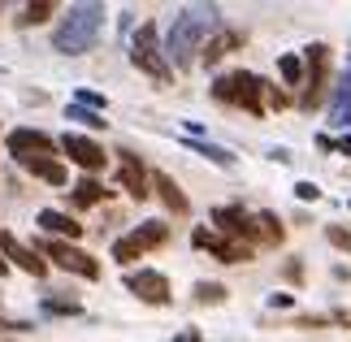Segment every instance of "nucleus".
Segmentation results:
<instances>
[{
	"label": "nucleus",
	"instance_id": "17",
	"mask_svg": "<svg viewBox=\"0 0 351 342\" xmlns=\"http://www.w3.org/2000/svg\"><path fill=\"white\" fill-rule=\"evenodd\" d=\"M152 186H156V195H160V204H165V208L173 212V217H186V212H191V199H186L182 195V186L178 182H173V178L169 173H152Z\"/></svg>",
	"mask_w": 351,
	"mask_h": 342
},
{
	"label": "nucleus",
	"instance_id": "4",
	"mask_svg": "<svg viewBox=\"0 0 351 342\" xmlns=\"http://www.w3.org/2000/svg\"><path fill=\"white\" fill-rule=\"evenodd\" d=\"M130 61H134V70H143L152 83H160V87L173 83V65L165 61V44H160V35H156V22H143L139 31H134Z\"/></svg>",
	"mask_w": 351,
	"mask_h": 342
},
{
	"label": "nucleus",
	"instance_id": "32",
	"mask_svg": "<svg viewBox=\"0 0 351 342\" xmlns=\"http://www.w3.org/2000/svg\"><path fill=\"white\" fill-rule=\"evenodd\" d=\"M5 273H9V260H5V256H0V278H5Z\"/></svg>",
	"mask_w": 351,
	"mask_h": 342
},
{
	"label": "nucleus",
	"instance_id": "13",
	"mask_svg": "<svg viewBox=\"0 0 351 342\" xmlns=\"http://www.w3.org/2000/svg\"><path fill=\"white\" fill-rule=\"evenodd\" d=\"M191 243H195L199 252H208L213 260H221V265H243V260H252V256H256L252 247H243V243H230V239H221L217 230H204V225H199L195 234H191Z\"/></svg>",
	"mask_w": 351,
	"mask_h": 342
},
{
	"label": "nucleus",
	"instance_id": "25",
	"mask_svg": "<svg viewBox=\"0 0 351 342\" xmlns=\"http://www.w3.org/2000/svg\"><path fill=\"white\" fill-rule=\"evenodd\" d=\"M39 308H44V317H78V312H83L78 299H57V295H44Z\"/></svg>",
	"mask_w": 351,
	"mask_h": 342
},
{
	"label": "nucleus",
	"instance_id": "16",
	"mask_svg": "<svg viewBox=\"0 0 351 342\" xmlns=\"http://www.w3.org/2000/svg\"><path fill=\"white\" fill-rule=\"evenodd\" d=\"M330 126H351V57H347L339 83H334V95H330Z\"/></svg>",
	"mask_w": 351,
	"mask_h": 342
},
{
	"label": "nucleus",
	"instance_id": "29",
	"mask_svg": "<svg viewBox=\"0 0 351 342\" xmlns=\"http://www.w3.org/2000/svg\"><path fill=\"white\" fill-rule=\"evenodd\" d=\"M295 195L300 199H321V191H317V182H295Z\"/></svg>",
	"mask_w": 351,
	"mask_h": 342
},
{
	"label": "nucleus",
	"instance_id": "8",
	"mask_svg": "<svg viewBox=\"0 0 351 342\" xmlns=\"http://www.w3.org/2000/svg\"><path fill=\"white\" fill-rule=\"evenodd\" d=\"M213 230L230 243H243V247L256 252V212H247L243 204H217L213 208Z\"/></svg>",
	"mask_w": 351,
	"mask_h": 342
},
{
	"label": "nucleus",
	"instance_id": "23",
	"mask_svg": "<svg viewBox=\"0 0 351 342\" xmlns=\"http://www.w3.org/2000/svg\"><path fill=\"white\" fill-rule=\"evenodd\" d=\"M52 13H57V5H52V0H39V5H26V9L18 13V26H39V22H48Z\"/></svg>",
	"mask_w": 351,
	"mask_h": 342
},
{
	"label": "nucleus",
	"instance_id": "14",
	"mask_svg": "<svg viewBox=\"0 0 351 342\" xmlns=\"http://www.w3.org/2000/svg\"><path fill=\"white\" fill-rule=\"evenodd\" d=\"M0 256H9V265H18L22 273H31V278H44V273H48V260L39 256L35 247H26L13 230H0Z\"/></svg>",
	"mask_w": 351,
	"mask_h": 342
},
{
	"label": "nucleus",
	"instance_id": "28",
	"mask_svg": "<svg viewBox=\"0 0 351 342\" xmlns=\"http://www.w3.org/2000/svg\"><path fill=\"white\" fill-rule=\"evenodd\" d=\"M326 239H330L339 252H351V230H347V225H330V230H326Z\"/></svg>",
	"mask_w": 351,
	"mask_h": 342
},
{
	"label": "nucleus",
	"instance_id": "27",
	"mask_svg": "<svg viewBox=\"0 0 351 342\" xmlns=\"http://www.w3.org/2000/svg\"><path fill=\"white\" fill-rule=\"evenodd\" d=\"M191 299H195V304H226V286L221 282H199Z\"/></svg>",
	"mask_w": 351,
	"mask_h": 342
},
{
	"label": "nucleus",
	"instance_id": "20",
	"mask_svg": "<svg viewBox=\"0 0 351 342\" xmlns=\"http://www.w3.org/2000/svg\"><path fill=\"white\" fill-rule=\"evenodd\" d=\"M239 44H243V31H217V39H213V44L199 52V57H204V65H217L226 52H234Z\"/></svg>",
	"mask_w": 351,
	"mask_h": 342
},
{
	"label": "nucleus",
	"instance_id": "12",
	"mask_svg": "<svg viewBox=\"0 0 351 342\" xmlns=\"http://www.w3.org/2000/svg\"><path fill=\"white\" fill-rule=\"evenodd\" d=\"M117 182L126 186L130 199H147V195H152V173H147V165L130 152V147L117 152Z\"/></svg>",
	"mask_w": 351,
	"mask_h": 342
},
{
	"label": "nucleus",
	"instance_id": "30",
	"mask_svg": "<svg viewBox=\"0 0 351 342\" xmlns=\"http://www.w3.org/2000/svg\"><path fill=\"white\" fill-rule=\"evenodd\" d=\"M282 273H287L291 282H304V265H300V260H287V265H282Z\"/></svg>",
	"mask_w": 351,
	"mask_h": 342
},
{
	"label": "nucleus",
	"instance_id": "9",
	"mask_svg": "<svg viewBox=\"0 0 351 342\" xmlns=\"http://www.w3.org/2000/svg\"><path fill=\"white\" fill-rule=\"evenodd\" d=\"M5 147H9V156L18 160V165H26V160H39V156H57L61 147L52 134L44 130H35V126H18V130H9L5 134Z\"/></svg>",
	"mask_w": 351,
	"mask_h": 342
},
{
	"label": "nucleus",
	"instance_id": "18",
	"mask_svg": "<svg viewBox=\"0 0 351 342\" xmlns=\"http://www.w3.org/2000/svg\"><path fill=\"white\" fill-rule=\"evenodd\" d=\"M104 199H109V186H104L100 178H78V182L70 186V204H74L78 212L96 208V204H104Z\"/></svg>",
	"mask_w": 351,
	"mask_h": 342
},
{
	"label": "nucleus",
	"instance_id": "21",
	"mask_svg": "<svg viewBox=\"0 0 351 342\" xmlns=\"http://www.w3.org/2000/svg\"><path fill=\"white\" fill-rule=\"evenodd\" d=\"M282 234H287V230H282V221L274 212H256V243H261V247H278Z\"/></svg>",
	"mask_w": 351,
	"mask_h": 342
},
{
	"label": "nucleus",
	"instance_id": "15",
	"mask_svg": "<svg viewBox=\"0 0 351 342\" xmlns=\"http://www.w3.org/2000/svg\"><path fill=\"white\" fill-rule=\"evenodd\" d=\"M35 225L44 230L48 239H61V243H78V239H83V221H74L70 212H57V208H39Z\"/></svg>",
	"mask_w": 351,
	"mask_h": 342
},
{
	"label": "nucleus",
	"instance_id": "3",
	"mask_svg": "<svg viewBox=\"0 0 351 342\" xmlns=\"http://www.w3.org/2000/svg\"><path fill=\"white\" fill-rule=\"evenodd\" d=\"M265 91H269V83L252 70H230V74L213 78V100L230 104V108H247L252 117H265V108H269Z\"/></svg>",
	"mask_w": 351,
	"mask_h": 342
},
{
	"label": "nucleus",
	"instance_id": "24",
	"mask_svg": "<svg viewBox=\"0 0 351 342\" xmlns=\"http://www.w3.org/2000/svg\"><path fill=\"white\" fill-rule=\"evenodd\" d=\"M186 147H191V152H199V156H208L213 165H221V169L234 165V152H226V147H217V143H191V139H186Z\"/></svg>",
	"mask_w": 351,
	"mask_h": 342
},
{
	"label": "nucleus",
	"instance_id": "19",
	"mask_svg": "<svg viewBox=\"0 0 351 342\" xmlns=\"http://www.w3.org/2000/svg\"><path fill=\"white\" fill-rule=\"evenodd\" d=\"M22 169H26V173H35L39 182H48V186H65V182H70V173H65V165H61L57 156H39V160H26Z\"/></svg>",
	"mask_w": 351,
	"mask_h": 342
},
{
	"label": "nucleus",
	"instance_id": "7",
	"mask_svg": "<svg viewBox=\"0 0 351 342\" xmlns=\"http://www.w3.org/2000/svg\"><path fill=\"white\" fill-rule=\"evenodd\" d=\"M39 256H48V265H57L65 273H74V278H87V282H96L100 278V260L96 256H87L78 243H61V239H44L39 243Z\"/></svg>",
	"mask_w": 351,
	"mask_h": 342
},
{
	"label": "nucleus",
	"instance_id": "33",
	"mask_svg": "<svg viewBox=\"0 0 351 342\" xmlns=\"http://www.w3.org/2000/svg\"><path fill=\"white\" fill-rule=\"evenodd\" d=\"M0 342H5V338H0Z\"/></svg>",
	"mask_w": 351,
	"mask_h": 342
},
{
	"label": "nucleus",
	"instance_id": "31",
	"mask_svg": "<svg viewBox=\"0 0 351 342\" xmlns=\"http://www.w3.org/2000/svg\"><path fill=\"white\" fill-rule=\"evenodd\" d=\"M173 342H204V338H199V334H195V330H182V334H178V338H173Z\"/></svg>",
	"mask_w": 351,
	"mask_h": 342
},
{
	"label": "nucleus",
	"instance_id": "6",
	"mask_svg": "<svg viewBox=\"0 0 351 342\" xmlns=\"http://www.w3.org/2000/svg\"><path fill=\"white\" fill-rule=\"evenodd\" d=\"M165 239H169V221H139L130 234L113 239V260H117V265H134L139 256L156 252Z\"/></svg>",
	"mask_w": 351,
	"mask_h": 342
},
{
	"label": "nucleus",
	"instance_id": "2",
	"mask_svg": "<svg viewBox=\"0 0 351 342\" xmlns=\"http://www.w3.org/2000/svg\"><path fill=\"white\" fill-rule=\"evenodd\" d=\"M104 18H109L104 5H70L65 18L57 22V31H52V48H57L61 57H83V52L96 48V39L104 31Z\"/></svg>",
	"mask_w": 351,
	"mask_h": 342
},
{
	"label": "nucleus",
	"instance_id": "26",
	"mask_svg": "<svg viewBox=\"0 0 351 342\" xmlns=\"http://www.w3.org/2000/svg\"><path fill=\"white\" fill-rule=\"evenodd\" d=\"M65 117L70 121H83V126H91V130H104L109 121H104V113H96V108H83V104H70L65 108Z\"/></svg>",
	"mask_w": 351,
	"mask_h": 342
},
{
	"label": "nucleus",
	"instance_id": "10",
	"mask_svg": "<svg viewBox=\"0 0 351 342\" xmlns=\"http://www.w3.org/2000/svg\"><path fill=\"white\" fill-rule=\"evenodd\" d=\"M57 147H61V152L70 156V160H74V165L83 169L87 178H96L104 165H109V152H104V147H100L96 139H87V134H74V130H65L61 139H57Z\"/></svg>",
	"mask_w": 351,
	"mask_h": 342
},
{
	"label": "nucleus",
	"instance_id": "5",
	"mask_svg": "<svg viewBox=\"0 0 351 342\" xmlns=\"http://www.w3.org/2000/svg\"><path fill=\"white\" fill-rule=\"evenodd\" d=\"M330 87V48L326 44H308L304 48V91H300V108H321Z\"/></svg>",
	"mask_w": 351,
	"mask_h": 342
},
{
	"label": "nucleus",
	"instance_id": "1",
	"mask_svg": "<svg viewBox=\"0 0 351 342\" xmlns=\"http://www.w3.org/2000/svg\"><path fill=\"white\" fill-rule=\"evenodd\" d=\"M221 26V9L217 5H186L178 9V18H173L169 35H165V61L173 70H191L199 61V48H204V39Z\"/></svg>",
	"mask_w": 351,
	"mask_h": 342
},
{
	"label": "nucleus",
	"instance_id": "22",
	"mask_svg": "<svg viewBox=\"0 0 351 342\" xmlns=\"http://www.w3.org/2000/svg\"><path fill=\"white\" fill-rule=\"evenodd\" d=\"M278 74H282V83H287L291 91H295V87L304 91V57H295V52H282V57H278Z\"/></svg>",
	"mask_w": 351,
	"mask_h": 342
},
{
	"label": "nucleus",
	"instance_id": "11",
	"mask_svg": "<svg viewBox=\"0 0 351 342\" xmlns=\"http://www.w3.org/2000/svg\"><path fill=\"white\" fill-rule=\"evenodd\" d=\"M126 291L139 299V304H152V308H165L173 291H169V278L156 269H139V273H126Z\"/></svg>",
	"mask_w": 351,
	"mask_h": 342
}]
</instances>
